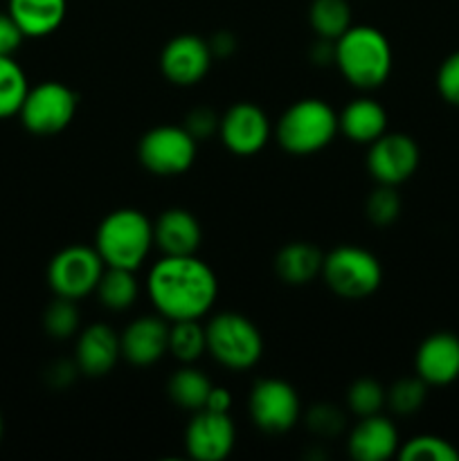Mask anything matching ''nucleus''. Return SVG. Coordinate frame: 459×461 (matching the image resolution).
Listing matches in <instances>:
<instances>
[{"mask_svg": "<svg viewBox=\"0 0 459 461\" xmlns=\"http://www.w3.org/2000/svg\"><path fill=\"white\" fill-rule=\"evenodd\" d=\"M417 376L428 385H450L459 378V338L450 331L428 336L414 358Z\"/></svg>", "mask_w": 459, "mask_h": 461, "instance_id": "16", "label": "nucleus"}, {"mask_svg": "<svg viewBox=\"0 0 459 461\" xmlns=\"http://www.w3.org/2000/svg\"><path fill=\"white\" fill-rule=\"evenodd\" d=\"M147 293L165 320H198L214 306L219 282L196 255L162 257L148 273Z\"/></svg>", "mask_w": 459, "mask_h": 461, "instance_id": "1", "label": "nucleus"}, {"mask_svg": "<svg viewBox=\"0 0 459 461\" xmlns=\"http://www.w3.org/2000/svg\"><path fill=\"white\" fill-rule=\"evenodd\" d=\"M387 403V392L382 390V385L374 378H358L356 383H351V387L346 390V405L354 414L363 417H372V414H381V410Z\"/></svg>", "mask_w": 459, "mask_h": 461, "instance_id": "30", "label": "nucleus"}, {"mask_svg": "<svg viewBox=\"0 0 459 461\" xmlns=\"http://www.w3.org/2000/svg\"><path fill=\"white\" fill-rule=\"evenodd\" d=\"M43 327L54 340H68L75 336L79 329V311H76L75 300L68 297H57L43 313Z\"/></svg>", "mask_w": 459, "mask_h": 461, "instance_id": "31", "label": "nucleus"}, {"mask_svg": "<svg viewBox=\"0 0 459 461\" xmlns=\"http://www.w3.org/2000/svg\"><path fill=\"white\" fill-rule=\"evenodd\" d=\"M322 277L327 286L345 300H364L382 282L381 261L358 246H338L324 255Z\"/></svg>", "mask_w": 459, "mask_h": 461, "instance_id": "6", "label": "nucleus"}, {"mask_svg": "<svg viewBox=\"0 0 459 461\" xmlns=\"http://www.w3.org/2000/svg\"><path fill=\"white\" fill-rule=\"evenodd\" d=\"M364 214L378 228H387V225L394 223L400 214V196L396 187L378 185V189H374L364 203Z\"/></svg>", "mask_w": 459, "mask_h": 461, "instance_id": "32", "label": "nucleus"}, {"mask_svg": "<svg viewBox=\"0 0 459 461\" xmlns=\"http://www.w3.org/2000/svg\"><path fill=\"white\" fill-rule=\"evenodd\" d=\"M436 90L453 106H459V52H453L436 72Z\"/></svg>", "mask_w": 459, "mask_h": 461, "instance_id": "34", "label": "nucleus"}, {"mask_svg": "<svg viewBox=\"0 0 459 461\" xmlns=\"http://www.w3.org/2000/svg\"><path fill=\"white\" fill-rule=\"evenodd\" d=\"M76 372H79L76 363L72 365V363H66V360H61V363H54L52 367H50V383H52L54 387H66L75 381Z\"/></svg>", "mask_w": 459, "mask_h": 461, "instance_id": "38", "label": "nucleus"}, {"mask_svg": "<svg viewBox=\"0 0 459 461\" xmlns=\"http://www.w3.org/2000/svg\"><path fill=\"white\" fill-rule=\"evenodd\" d=\"M122 356L120 336L108 324H90L79 333L75 349V363L86 376H106L112 372Z\"/></svg>", "mask_w": 459, "mask_h": 461, "instance_id": "18", "label": "nucleus"}, {"mask_svg": "<svg viewBox=\"0 0 459 461\" xmlns=\"http://www.w3.org/2000/svg\"><path fill=\"white\" fill-rule=\"evenodd\" d=\"M306 426L313 435L336 437L345 430V414L331 403H318L306 412Z\"/></svg>", "mask_w": 459, "mask_h": 461, "instance_id": "33", "label": "nucleus"}, {"mask_svg": "<svg viewBox=\"0 0 459 461\" xmlns=\"http://www.w3.org/2000/svg\"><path fill=\"white\" fill-rule=\"evenodd\" d=\"M324 255L315 243L292 241L274 257V273L288 286H304L322 275Z\"/></svg>", "mask_w": 459, "mask_h": 461, "instance_id": "22", "label": "nucleus"}, {"mask_svg": "<svg viewBox=\"0 0 459 461\" xmlns=\"http://www.w3.org/2000/svg\"><path fill=\"white\" fill-rule=\"evenodd\" d=\"M340 131L338 115L324 99L306 97L282 113L274 129L279 147L292 156H310L333 142Z\"/></svg>", "mask_w": 459, "mask_h": 461, "instance_id": "4", "label": "nucleus"}, {"mask_svg": "<svg viewBox=\"0 0 459 461\" xmlns=\"http://www.w3.org/2000/svg\"><path fill=\"white\" fill-rule=\"evenodd\" d=\"M30 90L27 77L14 57H0V120L18 115Z\"/></svg>", "mask_w": 459, "mask_h": 461, "instance_id": "26", "label": "nucleus"}, {"mask_svg": "<svg viewBox=\"0 0 459 461\" xmlns=\"http://www.w3.org/2000/svg\"><path fill=\"white\" fill-rule=\"evenodd\" d=\"M309 21L320 39L338 41L351 27V7L346 0H313Z\"/></svg>", "mask_w": 459, "mask_h": 461, "instance_id": "25", "label": "nucleus"}, {"mask_svg": "<svg viewBox=\"0 0 459 461\" xmlns=\"http://www.w3.org/2000/svg\"><path fill=\"white\" fill-rule=\"evenodd\" d=\"M138 158L144 169L153 176H180L196 160V140L184 126H156L140 140Z\"/></svg>", "mask_w": 459, "mask_h": 461, "instance_id": "8", "label": "nucleus"}, {"mask_svg": "<svg viewBox=\"0 0 459 461\" xmlns=\"http://www.w3.org/2000/svg\"><path fill=\"white\" fill-rule=\"evenodd\" d=\"M76 95L61 81H43L27 90L18 117L34 135H57L70 126L76 113Z\"/></svg>", "mask_w": 459, "mask_h": 461, "instance_id": "7", "label": "nucleus"}, {"mask_svg": "<svg viewBox=\"0 0 459 461\" xmlns=\"http://www.w3.org/2000/svg\"><path fill=\"white\" fill-rule=\"evenodd\" d=\"M97 297L106 309L111 311H126L138 300V279L135 270L126 268H111L106 266L102 279L97 284Z\"/></svg>", "mask_w": 459, "mask_h": 461, "instance_id": "24", "label": "nucleus"}, {"mask_svg": "<svg viewBox=\"0 0 459 461\" xmlns=\"http://www.w3.org/2000/svg\"><path fill=\"white\" fill-rule=\"evenodd\" d=\"M207 351L223 367L243 372L259 363L264 354L261 333L246 315L241 313H219L205 327Z\"/></svg>", "mask_w": 459, "mask_h": 461, "instance_id": "5", "label": "nucleus"}, {"mask_svg": "<svg viewBox=\"0 0 459 461\" xmlns=\"http://www.w3.org/2000/svg\"><path fill=\"white\" fill-rule=\"evenodd\" d=\"M428 383L421 376L414 378H400L387 392V405L392 412L400 414V417H410V414L418 412L428 399Z\"/></svg>", "mask_w": 459, "mask_h": 461, "instance_id": "29", "label": "nucleus"}, {"mask_svg": "<svg viewBox=\"0 0 459 461\" xmlns=\"http://www.w3.org/2000/svg\"><path fill=\"white\" fill-rule=\"evenodd\" d=\"M230 405H232V396L225 387H212L210 396H207V403L202 410H212V412H223L228 414Z\"/></svg>", "mask_w": 459, "mask_h": 461, "instance_id": "39", "label": "nucleus"}, {"mask_svg": "<svg viewBox=\"0 0 459 461\" xmlns=\"http://www.w3.org/2000/svg\"><path fill=\"white\" fill-rule=\"evenodd\" d=\"M153 246V223L133 207L111 212L99 223L94 250L111 268L138 270Z\"/></svg>", "mask_w": 459, "mask_h": 461, "instance_id": "3", "label": "nucleus"}, {"mask_svg": "<svg viewBox=\"0 0 459 461\" xmlns=\"http://www.w3.org/2000/svg\"><path fill=\"white\" fill-rule=\"evenodd\" d=\"M220 142L237 156H255L268 144L270 122L268 115L256 104H234L219 124Z\"/></svg>", "mask_w": 459, "mask_h": 461, "instance_id": "13", "label": "nucleus"}, {"mask_svg": "<svg viewBox=\"0 0 459 461\" xmlns=\"http://www.w3.org/2000/svg\"><path fill=\"white\" fill-rule=\"evenodd\" d=\"M210 43L201 36L180 34L165 45L160 54V70L166 81L174 86L187 88L196 86L212 68Z\"/></svg>", "mask_w": 459, "mask_h": 461, "instance_id": "14", "label": "nucleus"}, {"mask_svg": "<svg viewBox=\"0 0 459 461\" xmlns=\"http://www.w3.org/2000/svg\"><path fill=\"white\" fill-rule=\"evenodd\" d=\"M237 430L230 414L198 410L184 432V448L198 461H223L232 453Z\"/></svg>", "mask_w": 459, "mask_h": 461, "instance_id": "12", "label": "nucleus"}, {"mask_svg": "<svg viewBox=\"0 0 459 461\" xmlns=\"http://www.w3.org/2000/svg\"><path fill=\"white\" fill-rule=\"evenodd\" d=\"M104 259L94 248L68 246L52 257L48 266V284L57 297L81 300L97 288L104 275Z\"/></svg>", "mask_w": 459, "mask_h": 461, "instance_id": "9", "label": "nucleus"}, {"mask_svg": "<svg viewBox=\"0 0 459 461\" xmlns=\"http://www.w3.org/2000/svg\"><path fill=\"white\" fill-rule=\"evenodd\" d=\"M202 241V230L196 216L183 207H169L153 223V243L165 257L196 255Z\"/></svg>", "mask_w": 459, "mask_h": 461, "instance_id": "17", "label": "nucleus"}, {"mask_svg": "<svg viewBox=\"0 0 459 461\" xmlns=\"http://www.w3.org/2000/svg\"><path fill=\"white\" fill-rule=\"evenodd\" d=\"M207 351L205 329L198 320H178L169 327V354L184 365H192Z\"/></svg>", "mask_w": 459, "mask_h": 461, "instance_id": "27", "label": "nucleus"}, {"mask_svg": "<svg viewBox=\"0 0 459 461\" xmlns=\"http://www.w3.org/2000/svg\"><path fill=\"white\" fill-rule=\"evenodd\" d=\"M342 135L356 144H372L387 131V113L378 102L358 97L346 104L338 115Z\"/></svg>", "mask_w": 459, "mask_h": 461, "instance_id": "21", "label": "nucleus"}, {"mask_svg": "<svg viewBox=\"0 0 459 461\" xmlns=\"http://www.w3.org/2000/svg\"><path fill=\"white\" fill-rule=\"evenodd\" d=\"M22 39L25 34L14 23V18L9 14H0V57H14L16 50L21 48Z\"/></svg>", "mask_w": 459, "mask_h": 461, "instance_id": "36", "label": "nucleus"}, {"mask_svg": "<svg viewBox=\"0 0 459 461\" xmlns=\"http://www.w3.org/2000/svg\"><path fill=\"white\" fill-rule=\"evenodd\" d=\"M3 435H4V421H3V414H0V441H3Z\"/></svg>", "mask_w": 459, "mask_h": 461, "instance_id": "41", "label": "nucleus"}, {"mask_svg": "<svg viewBox=\"0 0 459 461\" xmlns=\"http://www.w3.org/2000/svg\"><path fill=\"white\" fill-rule=\"evenodd\" d=\"M392 61L390 41L372 25H351L336 41V66L354 88L374 90L385 84Z\"/></svg>", "mask_w": 459, "mask_h": 461, "instance_id": "2", "label": "nucleus"}, {"mask_svg": "<svg viewBox=\"0 0 459 461\" xmlns=\"http://www.w3.org/2000/svg\"><path fill=\"white\" fill-rule=\"evenodd\" d=\"M400 461H459V450L436 435H418L400 444Z\"/></svg>", "mask_w": 459, "mask_h": 461, "instance_id": "28", "label": "nucleus"}, {"mask_svg": "<svg viewBox=\"0 0 459 461\" xmlns=\"http://www.w3.org/2000/svg\"><path fill=\"white\" fill-rule=\"evenodd\" d=\"M234 48H237V41H234V36L230 32H219V34L212 36L210 50L214 57H230L234 52Z\"/></svg>", "mask_w": 459, "mask_h": 461, "instance_id": "40", "label": "nucleus"}, {"mask_svg": "<svg viewBox=\"0 0 459 461\" xmlns=\"http://www.w3.org/2000/svg\"><path fill=\"white\" fill-rule=\"evenodd\" d=\"M349 455L358 461H387L400 448L394 423L382 414L360 419L349 435Z\"/></svg>", "mask_w": 459, "mask_h": 461, "instance_id": "19", "label": "nucleus"}, {"mask_svg": "<svg viewBox=\"0 0 459 461\" xmlns=\"http://www.w3.org/2000/svg\"><path fill=\"white\" fill-rule=\"evenodd\" d=\"M417 142L405 133H382L381 138L369 144L367 171L378 185L399 187L410 180L418 167Z\"/></svg>", "mask_w": 459, "mask_h": 461, "instance_id": "11", "label": "nucleus"}, {"mask_svg": "<svg viewBox=\"0 0 459 461\" xmlns=\"http://www.w3.org/2000/svg\"><path fill=\"white\" fill-rule=\"evenodd\" d=\"M310 59H313L315 66H328V63H336V41L320 39L310 48Z\"/></svg>", "mask_w": 459, "mask_h": 461, "instance_id": "37", "label": "nucleus"}, {"mask_svg": "<svg viewBox=\"0 0 459 461\" xmlns=\"http://www.w3.org/2000/svg\"><path fill=\"white\" fill-rule=\"evenodd\" d=\"M219 124H220V117L216 115L212 108H194L192 113L187 115V120H184V129L189 131V135H192L194 140H207L210 138L214 131H219Z\"/></svg>", "mask_w": 459, "mask_h": 461, "instance_id": "35", "label": "nucleus"}, {"mask_svg": "<svg viewBox=\"0 0 459 461\" xmlns=\"http://www.w3.org/2000/svg\"><path fill=\"white\" fill-rule=\"evenodd\" d=\"M248 412L261 432L282 435L297 426L302 417V403L291 383L282 378H261L250 392Z\"/></svg>", "mask_w": 459, "mask_h": 461, "instance_id": "10", "label": "nucleus"}, {"mask_svg": "<svg viewBox=\"0 0 459 461\" xmlns=\"http://www.w3.org/2000/svg\"><path fill=\"white\" fill-rule=\"evenodd\" d=\"M122 356L135 367H148L169 351V327L165 318L144 315L133 320L120 336Z\"/></svg>", "mask_w": 459, "mask_h": 461, "instance_id": "15", "label": "nucleus"}, {"mask_svg": "<svg viewBox=\"0 0 459 461\" xmlns=\"http://www.w3.org/2000/svg\"><path fill=\"white\" fill-rule=\"evenodd\" d=\"M68 0H9L7 14L14 18L25 39H43L61 27Z\"/></svg>", "mask_w": 459, "mask_h": 461, "instance_id": "20", "label": "nucleus"}, {"mask_svg": "<svg viewBox=\"0 0 459 461\" xmlns=\"http://www.w3.org/2000/svg\"><path fill=\"white\" fill-rule=\"evenodd\" d=\"M212 381L196 367H189L184 365L183 369L174 374L166 383V392H169V399L176 405H180L183 410L189 412H198V410L205 408L207 396L212 392Z\"/></svg>", "mask_w": 459, "mask_h": 461, "instance_id": "23", "label": "nucleus"}]
</instances>
